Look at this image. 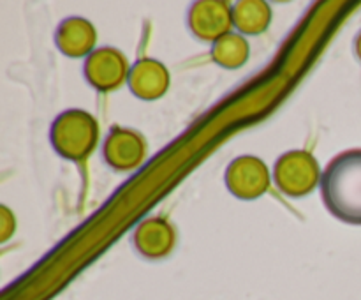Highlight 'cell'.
<instances>
[{
    "label": "cell",
    "mask_w": 361,
    "mask_h": 300,
    "mask_svg": "<svg viewBox=\"0 0 361 300\" xmlns=\"http://www.w3.org/2000/svg\"><path fill=\"white\" fill-rule=\"evenodd\" d=\"M328 210L341 221L361 224V148L342 152L321 176Z\"/></svg>",
    "instance_id": "obj_1"
},
{
    "label": "cell",
    "mask_w": 361,
    "mask_h": 300,
    "mask_svg": "<svg viewBox=\"0 0 361 300\" xmlns=\"http://www.w3.org/2000/svg\"><path fill=\"white\" fill-rule=\"evenodd\" d=\"M53 148L74 162L87 161L99 141V124L85 109H67L51 126Z\"/></svg>",
    "instance_id": "obj_2"
},
{
    "label": "cell",
    "mask_w": 361,
    "mask_h": 300,
    "mask_svg": "<svg viewBox=\"0 0 361 300\" xmlns=\"http://www.w3.org/2000/svg\"><path fill=\"white\" fill-rule=\"evenodd\" d=\"M275 182L288 196H305L319 182V164L310 152L289 150L275 164Z\"/></svg>",
    "instance_id": "obj_3"
},
{
    "label": "cell",
    "mask_w": 361,
    "mask_h": 300,
    "mask_svg": "<svg viewBox=\"0 0 361 300\" xmlns=\"http://www.w3.org/2000/svg\"><path fill=\"white\" fill-rule=\"evenodd\" d=\"M85 76L88 83L99 92L116 90L129 80V62L122 52L115 48H99L88 55L85 62Z\"/></svg>",
    "instance_id": "obj_4"
},
{
    "label": "cell",
    "mask_w": 361,
    "mask_h": 300,
    "mask_svg": "<svg viewBox=\"0 0 361 300\" xmlns=\"http://www.w3.org/2000/svg\"><path fill=\"white\" fill-rule=\"evenodd\" d=\"M226 186L240 200H256L270 187L268 166L254 155L236 157L228 166Z\"/></svg>",
    "instance_id": "obj_5"
},
{
    "label": "cell",
    "mask_w": 361,
    "mask_h": 300,
    "mask_svg": "<svg viewBox=\"0 0 361 300\" xmlns=\"http://www.w3.org/2000/svg\"><path fill=\"white\" fill-rule=\"evenodd\" d=\"M233 9L224 0H201L189 11V27L203 41H219L231 34Z\"/></svg>",
    "instance_id": "obj_6"
},
{
    "label": "cell",
    "mask_w": 361,
    "mask_h": 300,
    "mask_svg": "<svg viewBox=\"0 0 361 300\" xmlns=\"http://www.w3.org/2000/svg\"><path fill=\"white\" fill-rule=\"evenodd\" d=\"M104 159L111 168L129 172L137 168L147 157V143L143 136L133 129L113 127L104 141Z\"/></svg>",
    "instance_id": "obj_7"
},
{
    "label": "cell",
    "mask_w": 361,
    "mask_h": 300,
    "mask_svg": "<svg viewBox=\"0 0 361 300\" xmlns=\"http://www.w3.org/2000/svg\"><path fill=\"white\" fill-rule=\"evenodd\" d=\"M127 83L136 97L154 101L168 92L169 73L164 64L159 60L141 59L130 69Z\"/></svg>",
    "instance_id": "obj_8"
},
{
    "label": "cell",
    "mask_w": 361,
    "mask_h": 300,
    "mask_svg": "<svg viewBox=\"0 0 361 300\" xmlns=\"http://www.w3.org/2000/svg\"><path fill=\"white\" fill-rule=\"evenodd\" d=\"M176 242L175 228L162 217L145 219L134 232V246L150 260L168 256Z\"/></svg>",
    "instance_id": "obj_9"
},
{
    "label": "cell",
    "mask_w": 361,
    "mask_h": 300,
    "mask_svg": "<svg viewBox=\"0 0 361 300\" xmlns=\"http://www.w3.org/2000/svg\"><path fill=\"white\" fill-rule=\"evenodd\" d=\"M95 41H97V32L94 25L80 16L63 20L55 35V42L60 52L73 59L90 55Z\"/></svg>",
    "instance_id": "obj_10"
},
{
    "label": "cell",
    "mask_w": 361,
    "mask_h": 300,
    "mask_svg": "<svg viewBox=\"0 0 361 300\" xmlns=\"http://www.w3.org/2000/svg\"><path fill=\"white\" fill-rule=\"evenodd\" d=\"M271 21V9L263 0H242L233 7V23L242 34H263Z\"/></svg>",
    "instance_id": "obj_11"
},
{
    "label": "cell",
    "mask_w": 361,
    "mask_h": 300,
    "mask_svg": "<svg viewBox=\"0 0 361 300\" xmlns=\"http://www.w3.org/2000/svg\"><path fill=\"white\" fill-rule=\"evenodd\" d=\"M250 46L247 39L240 34H228L215 41L212 48V59L215 64L226 69H236L247 62Z\"/></svg>",
    "instance_id": "obj_12"
},
{
    "label": "cell",
    "mask_w": 361,
    "mask_h": 300,
    "mask_svg": "<svg viewBox=\"0 0 361 300\" xmlns=\"http://www.w3.org/2000/svg\"><path fill=\"white\" fill-rule=\"evenodd\" d=\"M0 221H2V228H0V233H2V242H6L7 239L11 236V233L14 232V228H16V222H14V215L11 214L9 208L7 207H2V217H0Z\"/></svg>",
    "instance_id": "obj_13"
},
{
    "label": "cell",
    "mask_w": 361,
    "mask_h": 300,
    "mask_svg": "<svg viewBox=\"0 0 361 300\" xmlns=\"http://www.w3.org/2000/svg\"><path fill=\"white\" fill-rule=\"evenodd\" d=\"M355 49H356V55H358V59L361 60V32L358 34V37H356V42H355Z\"/></svg>",
    "instance_id": "obj_14"
}]
</instances>
